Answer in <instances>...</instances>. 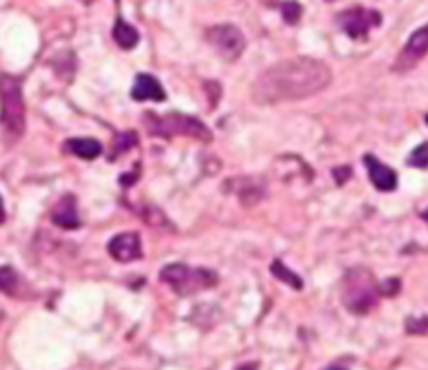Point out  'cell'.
<instances>
[{"label":"cell","mask_w":428,"mask_h":370,"mask_svg":"<svg viewBox=\"0 0 428 370\" xmlns=\"http://www.w3.org/2000/svg\"><path fill=\"white\" fill-rule=\"evenodd\" d=\"M333 80L328 64L315 58H289L264 69L251 87L258 105L297 102L324 91Z\"/></svg>","instance_id":"obj_1"},{"label":"cell","mask_w":428,"mask_h":370,"mask_svg":"<svg viewBox=\"0 0 428 370\" xmlns=\"http://www.w3.org/2000/svg\"><path fill=\"white\" fill-rule=\"evenodd\" d=\"M382 297V288L367 266L348 268L342 280V304L353 315H369Z\"/></svg>","instance_id":"obj_2"},{"label":"cell","mask_w":428,"mask_h":370,"mask_svg":"<svg viewBox=\"0 0 428 370\" xmlns=\"http://www.w3.org/2000/svg\"><path fill=\"white\" fill-rule=\"evenodd\" d=\"M142 124H145L147 131L155 138H194L202 142H211V129L194 116L145 114L142 116Z\"/></svg>","instance_id":"obj_3"},{"label":"cell","mask_w":428,"mask_h":370,"mask_svg":"<svg viewBox=\"0 0 428 370\" xmlns=\"http://www.w3.org/2000/svg\"><path fill=\"white\" fill-rule=\"evenodd\" d=\"M0 126L11 140H18L25 133V98L20 80L9 73L0 76Z\"/></svg>","instance_id":"obj_4"},{"label":"cell","mask_w":428,"mask_h":370,"mask_svg":"<svg viewBox=\"0 0 428 370\" xmlns=\"http://www.w3.org/2000/svg\"><path fill=\"white\" fill-rule=\"evenodd\" d=\"M160 280L171 286L173 293L180 297H191L198 291H207L213 288L220 278L215 270L209 268H191L186 264H169L160 270Z\"/></svg>","instance_id":"obj_5"},{"label":"cell","mask_w":428,"mask_h":370,"mask_svg":"<svg viewBox=\"0 0 428 370\" xmlns=\"http://www.w3.org/2000/svg\"><path fill=\"white\" fill-rule=\"evenodd\" d=\"M207 42L211 49L225 60V62H235L246 49V38L235 25H215L209 27L207 31Z\"/></svg>","instance_id":"obj_6"},{"label":"cell","mask_w":428,"mask_h":370,"mask_svg":"<svg viewBox=\"0 0 428 370\" xmlns=\"http://www.w3.org/2000/svg\"><path fill=\"white\" fill-rule=\"evenodd\" d=\"M338 25L353 40H364L373 29L382 25V13L367 7H348L338 16Z\"/></svg>","instance_id":"obj_7"},{"label":"cell","mask_w":428,"mask_h":370,"mask_svg":"<svg viewBox=\"0 0 428 370\" xmlns=\"http://www.w3.org/2000/svg\"><path fill=\"white\" fill-rule=\"evenodd\" d=\"M426 54H428V25L415 29L413 34L408 36L400 56L395 58V62H393V71L395 73H406L410 69H415L417 64L426 58Z\"/></svg>","instance_id":"obj_8"},{"label":"cell","mask_w":428,"mask_h":370,"mask_svg":"<svg viewBox=\"0 0 428 370\" xmlns=\"http://www.w3.org/2000/svg\"><path fill=\"white\" fill-rule=\"evenodd\" d=\"M109 255L114 257L116 262L126 264V262H136L142 257V242L138 233H118L116 237L109 239L107 244Z\"/></svg>","instance_id":"obj_9"},{"label":"cell","mask_w":428,"mask_h":370,"mask_svg":"<svg viewBox=\"0 0 428 370\" xmlns=\"http://www.w3.org/2000/svg\"><path fill=\"white\" fill-rule=\"evenodd\" d=\"M364 165H367V171H369V180L373 182V186L382 193H391L398 189V173L395 169H391L388 165H384L382 160H377L375 155L367 153L364 155Z\"/></svg>","instance_id":"obj_10"},{"label":"cell","mask_w":428,"mask_h":370,"mask_svg":"<svg viewBox=\"0 0 428 370\" xmlns=\"http://www.w3.org/2000/svg\"><path fill=\"white\" fill-rule=\"evenodd\" d=\"M52 222L60 229H67V231H76L81 229V217H78V202L71 193L62 196L54 208H52Z\"/></svg>","instance_id":"obj_11"},{"label":"cell","mask_w":428,"mask_h":370,"mask_svg":"<svg viewBox=\"0 0 428 370\" xmlns=\"http://www.w3.org/2000/svg\"><path fill=\"white\" fill-rule=\"evenodd\" d=\"M131 98L136 102H147V100H153V102H165L167 100V91L165 87L160 85V80L155 76H149V73H140L133 83V89H131Z\"/></svg>","instance_id":"obj_12"},{"label":"cell","mask_w":428,"mask_h":370,"mask_svg":"<svg viewBox=\"0 0 428 370\" xmlns=\"http://www.w3.org/2000/svg\"><path fill=\"white\" fill-rule=\"evenodd\" d=\"M65 151L81 160H96L102 153V144L93 138H69L65 142Z\"/></svg>","instance_id":"obj_13"},{"label":"cell","mask_w":428,"mask_h":370,"mask_svg":"<svg viewBox=\"0 0 428 370\" xmlns=\"http://www.w3.org/2000/svg\"><path fill=\"white\" fill-rule=\"evenodd\" d=\"M111 34H114L116 44L120 47V49H124V52L136 49L138 42H140L138 29L133 25H129V23H124L122 18H116V25H114V31H111Z\"/></svg>","instance_id":"obj_14"},{"label":"cell","mask_w":428,"mask_h":370,"mask_svg":"<svg viewBox=\"0 0 428 370\" xmlns=\"http://www.w3.org/2000/svg\"><path fill=\"white\" fill-rule=\"evenodd\" d=\"M23 278L11 266H0V293L9 297H23Z\"/></svg>","instance_id":"obj_15"},{"label":"cell","mask_w":428,"mask_h":370,"mask_svg":"<svg viewBox=\"0 0 428 370\" xmlns=\"http://www.w3.org/2000/svg\"><path fill=\"white\" fill-rule=\"evenodd\" d=\"M271 273H273V275H275L280 282H284V284H289L291 288H295V291H299V288L304 286V282L299 280L293 270H289L287 266H284L282 260H275V262L271 264Z\"/></svg>","instance_id":"obj_16"},{"label":"cell","mask_w":428,"mask_h":370,"mask_svg":"<svg viewBox=\"0 0 428 370\" xmlns=\"http://www.w3.org/2000/svg\"><path fill=\"white\" fill-rule=\"evenodd\" d=\"M406 165L413 169H428V142H422L417 147L408 153Z\"/></svg>","instance_id":"obj_17"},{"label":"cell","mask_w":428,"mask_h":370,"mask_svg":"<svg viewBox=\"0 0 428 370\" xmlns=\"http://www.w3.org/2000/svg\"><path fill=\"white\" fill-rule=\"evenodd\" d=\"M406 335H426L428 333V315H413L404 321Z\"/></svg>","instance_id":"obj_18"},{"label":"cell","mask_w":428,"mask_h":370,"mask_svg":"<svg viewBox=\"0 0 428 370\" xmlns=\"http://www.w3.org/2000/svg\"><path fill=\"white\" fill-rule=\"evenodd\" d=\"M280 9H282L284 20H287L289 25H295V23H299V18H302V5L295 3V0H289V3H282Z\"/></svg>","instance_id":"obj_19"},{"label":"cell","mask_w":428,"mask_h":370,"mask_svg":"<svg viewBox=\"0 0 428 370\" xmlns=\"http://www.w3.org/2000/svg\"><path fill=\"white\" fill-rule=\"evenodd\" d=\"M136 144H138V136H136L133 131H129V133H120V136H118L116 155H111L109 160H116V157H118V153H122L124 149H129V147H136Z\"/></svg>","instance_id":"obj_20"},{"label":"cell","mask_w":428,"mask_h":370,"mask_svg":"<svg viewBox=\"0 0 428 370\" xmlns=\"http://www.w3.org/2000/svg\"><path fill=\"white\" fill-rule=\"evenodd\" d=\"M400 280L398 278H391V280H386L384 284H379V288H382V295H386V297H395L400 293Z\"/></svg>","instance_id":"obj_21"},{"label":"cell","mask_w":428,"mask_h":370,"mask_svg":"<svg viewBox=\"0 0 428 370\" xmlns=\"http://www.w3.org/2000/svg\"><path fill=\"white\" fill-rule=\"evenodd\" d=\"M351 175H353L351 167H335V169H333V178H335L338 184H344L348 178H351Z\"/></svg>","instance_id":"obj_22"},{"label":"cell","mask_w":428,"mask_h":370,"mask_svg":"<svg viewBox=\"0 0 428 370\" xmlns=\"http://www.w3.org/2000/svg\"><path fill=\"white\" fill-rule=\"evenodd\" d=\"M5 222V204H3V198H0V224Z\"/></svg>","instance_id":"obj_23"},{"label":"cell","mask_w":428,"mask_h":370,"mask_svg":"<svg viewBox=\"0 0 428 370\" xmlns=\"http://www.w3.org/2000/svg\"><path fill=\"white\" fill-rule=\"evenodd\" d=\"M420 217H422V220H426V224H428V208H426V211H422V213H420Z\"/></svg>","instance_id":"obj_24"},{"label":"cell","mask_w":428,"mask_h":370,"mask_svg":"<svg viewBox=\"0 0 428 370\" xmlns=\"http://www.w3.org/2000/svg\"><path fill=\"white\" fill-rule=\"evenodd\" d=\"M424 122H426V124H428V114H426V116H424Z\"/></svg>","instance_id":"obj_25"},{"label":"cell","mask_w":428,"mask_h":370,"mask_svg":"<svg viewBox=\"0 0 428 370\" xmlns=\"http://www.w3.org/2000/svg\"><path fill=\"white\" fill-rule=\"evenodd\" d=\"M328 3H333V0H328Z\"/></svg>","instance_id":"obj_26"},{"label":"cell","mask_w":428,"mask_h":370,"mask_svg":"<svg viewBox=\"0 0 428 370\" xmlns=\"http://www.w3.org/2000/svg\"><path fill=\"white\" fill-rule=\"evenodd\" d=\"M116 3H118V0H116Z\"/></svg>","instance_id":"obj_27"}]
</instances>
